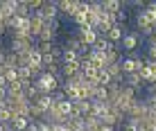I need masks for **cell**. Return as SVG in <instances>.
Returning a JSON list of instances; mask_svg holds the SVG:
<instances>
[{
    "mask_svg": "<svg viewBox=\"0 0 156 131\" xmlns=\"http://www.w3.org/2000/svg\"><path fill=\"white\" fill-rule=\"evenodd\" d=\"M34 84H36V88H39L41 95H52L55 90H59L63 86V77H55V75H50V73H43Z\"/></svg>",
    "mask_w": 156,
    "mask_h": 131,
    "instance_id": "1",
    "label": "cell"
},
{
    "mask_svg": "<svg viewBox=\"0 0 156 131\" xmlns=\"http://www.w3.org/2000/svg\"><path fill=\"white\" fill-rule=\"evenodd\" d=\"M143 41H145V36L140 34L138 30H131V32H127L125 34V39H122V43H120V48H122V52H136L138 48L143 45Z\"/></svg>",
    "mask_w": 156,
    "mask_h": 131,
    "instance_id": "2",
    "label": "cell"
},
{
    "mask_svg": "<svg viewBox=\"0 0 156 131\" xmlns=\"http://www.w3.org/2000/svg\"><path fill=\"white\" fill-rule=\"evenodd\" d=\"M75 34H77V39L82 41L84 45H90V48H93L95 41L100 39V34H98L90 25H86V27H75Z\"/></svg>",
    "mask_w": 156,
    "mask_h": 131,
    "instance_id": "3",
    "label": "cell"
},
{
    "mask_svg": "<svg viewBox=\"0 0 156 131\" xmlns=\"http://www.w3.org/2000/svg\"><path fill=\"white\" fill-rule=\"evenodd\" d=\"M45 30V18L41 16V12H36V14H32L30 16V32H32V36L34 39H39V34Z\"/></svg>",
    "mask_w": 156,
    "mask_h": 131,
    "instance_id": "4",
    "label": "cell"
},
{
    "mask_svg": "<svg viewBox=\"0 0 156 131\" xmlns=\"http://www.w3.org/2000/svg\"><path fill=\"white\" fill-rule=\"evenodd\" d=\"M41 16L45 18V23H50V20H57V18H59V7H57L55 0H48V2L43 5Z\"/></svg>",
    "mask_w": 156,
    "mask_h": 131,
    "instance_id": "5",
    "label": "cell"
},
{
    "mask_svg": "<svg viewBox=\"0 0 156 131\" xmlns=\"http://www.w3.org/2000/svg\"><path fill=\"white\" fill-rule=\"evenodd\" d=\"M30 122H32V120H30L27 115H18V113H14V118H12V124H9V129H14V131H27Z\"/></svg>",
    "mask_w": 156,
    "mask_h": 131,
    "instance_id": "6",
    "label": "cell"
},
{
    "mask_svg": "<svg viewBox=\"0 0 156 131\" xmlns=\"http://www.w3.org/2000/svg\"><path fill=\"white\" fill-rule=\"evenodd\" d=\"M125 61V52H122V48L120 45H113L109 52H106V63L109 66H113V63H122Z\"/></svg>",
    "mask_w": 156,
    "mask_h": 131,
    "instance_id": "7",
    "label": "cell"
},
{
    "mask_svg": "<svg viewBox=\"0 0 156 131\" xmlns=\"http://www.w3.org/2000/svg\"><path fill=\"white\" fill-rule=\"evenodd\" d=\"M125 34H127V32H125V27H122V25H113V27L109 30V34H106V39L113 43V45H118V43H122Z\"/></svg>",
    "mask_w": 156,
    "mask_h": 131,
    "instance_id": "8",
    "label": "cell"
},
{
    "mask_svg": "<svg viewBox=\"0 0 156 131\" xmlns=\"http://www.w3.org/2000/svg\"><path fill=\"white\" fill-rule=\"evenodd\" d=\"M82 73H84V77L88 81H95V77H98L100 70L95 68V63L90 61V59H84V61H82Z\"/></svg>",
    "mask_w": 156,
    "mask_h": 131,
    "instance_id": "9",
    "label": "cell"
},
{
    "mask_svg": "<svg viewBox=\"0 0 156 131\" xmlns=\"http://www.w3.org/2000/svg\"><path fill=\"white\" fill-rule=\"evenodd\" d=\"M93 102L109 104V88H104V86H95V88H93Z\"/></svg>",
    "mask_w": 156,
    "mask_h": 131,
    "instance_id": "10",
    "label": "cell"
},
{
    "mask_svg": "<svg viewBox=\"0 0 156 131\" xmlns=\"http://www.w3.org/2000/svg\"><path fill=\"white\" fill-rule=\"evenodd\" d=\"M88 59L95 63V68H98V70H104L106 66H109V63H106V54H104V52H95V50H93ZM82 61H84V59H82Z\"/></svg>",
    "mask_w": 156,
    "mask_h": 131,
    "instance_id": "11",
    "label": "cell"
},
{
    "mask_svg": "<svg viewBox=\"0 0 156 131\" xmlns=\"http://www.w3.org/2000/svg\"><path fill=\"white\" fill-rule=\"evenodd\" d=\"M138 75L143 77L145 86H154V84H156V70L147 68V66H143V68H140V73H138Z\"/></svg>",
    "mask_w": 156,
    "mask_h": 131,
    "instance_id": "12",
    "label": "cell"
},
{
    "mask_svg": "<svg viewBox=\"0 0 156 131\" xmlns=\"http://www.w3.org/2000/svg\"><path fill=\"white\" fill-rule=\"evenodd\" d=\"M127 2H120V0H102V9L104 12H120V9H125Z\"/></svg>",
    "mask_w": 156,
    "mask_h": 131,
    "instance_id": "13",
    "label": "cell"
},
{
    "mask_svg": "<svg viewBox=\"0 0 156 131\" xmlns=\"http://www.w3.org/2000/svg\"><path fill=\"white\" fill-rule=\"evenodd\" d=\"M34 104L39 106V108H43V111L48 113L52 106H55V97H52V95H39V100H36Z\"/></svg>",
    "mask_w": 156,
    "mask_h": 131,
    "instance_id": "14",
    "label": "cell"
},
{
    "mask_svg": "<svg viewBox=\"0 0 156 131\" xmlns=\"http://www.w3.org/2000/svg\"><path fill=\"white\" fill-rule=\"evenodd\" d=\"M111 48H113V43H111L109 39H106V36H100V39L95 41L93 50H95V52H104V54H106V52L111 50Z\"/></svg>",
    "mask_w": 156,
    "mask_h": 131,
    "instance_id": "15",
    "label": "cell"
},
{
    "mask_svg": "<svg viewBox=\"0 0 156 131\" xmlns=\"http://www.w3.org/2000/svg\"><path fill=\"white\" fill-rule=\"evenodd\" d=\"M100 124H102V120H100V118H95V115L84 118V129H86V131H98V129H100Z\"/></svg>",
    "mask_w": 156,
    "mask_h": 131,
    "instance_id": "16",
    "label": "cell"
},
{
    "mask_svg": "<svg viewBox=\"0 0 156 131\" xmlns=\"http://www.w3.org/2000/svg\"><path fill=\"white\" fill-rule=\"evenodd\" d=\"M77 108H79V113H82L84 118L93 115V100H84V102H77Z\"/></svg>",
    "mask_w": 156,
    "mask_h": 131,
    "instance_id": "17",
    "label": "cell"
},
{
    "mask_svg": "<svg viewBox=\"0 0 156 131\" xmlns=\"http://www.w3.org/2000/svg\"><path fill=\"white\" fill-rule=\"evenodd\" d=\"M23 95V84H12V86H7V100H16V97H20Z\"/></svg>",
    "mask_w": 156,
    "mask_h": 131,
    "instance_id": "18",
    "label": "cell"
},
{
    "mask_svg": "<svg viewBox=\"0 0 156 131\" xmlns=\"http://www.w3.org/2000/svg\"><path fill=\"white\" fill-rule=\"evenodd\" d=\"M95 84H98V86H104V88H109V86H111V75L106 73V68L98 73V77H95Z\"/></svg>",
    "mask_w": 156,
    "mask_h": 131,
    "instance_id": "19",
    "label": "cell"
},
{
    "mask_svg": "<svg viewBox=\"0 0 156 131\" xmlns=\"http://www.w3.org/2000/svg\"><path fill=\"white\" fill-rule=\"evenodd\" d=\"M55 106H57V111L61 113V115H66L68 120H70V113H73V108H75L73 102H61V104H55Z\"/></svg>",
    "mask_w": 156,
    "mask_h": 131,
    "instance_id": "20",
    "label": "cell"
},
{
    "mask_svg": "<svg viewBox=\"0 0 156 131\" xmlns=\"http://www.w3.org/2000/svg\"><path fill=\"white\" fill-rule=\"evenodd\" d=\"M73 23H75V27H86V25H88V14H86V12H82V9H79V12L75 14Z\"/></svg>",
    "mask_w": 156,
    "mask_h": 131,
    "instance_id": "21",
    "label": "cell"
},
{
    "mask_svg": "<svg viewBox=\"0 0 156 131\" xmlns=\"http://www.w3.org/2000/svg\"><path fill=\"white\" fill-rule=\"evenodd\" d=\"M2 79L7 81V86H12V84H18V70H5V75H2Z\"/></svg>",
    "mask_w": 156,
    "mask_h": 131,
    "instance_id": "22",
    "label": "cell"
},
{
    "mask_svg": "<svg viewBox=\"0 0 156 131\" xmlns=\"http://www.w3.org/2000/svg\"><path fill=\"white\" fill-rule=\"evenodd\" d=\"M12 118H14V111H12V108H0V122H2V124H7V127H9V124H12Z\"/></svg>",
    "mask_w": 156,
    "mask_h": 131,
    "instance_id": "23",
    "label": "cell"
},
{
    "mask_svg": "<svg viewBox=\"0 0 156 131\" xmlns=\"http://www.w3.org/2000/svg\"><path fill=\"white\" fill-rule=\"evenodd\" d=\"M52 97H55V104H61V102H70V100H68V93L63 90V86H61L59 90L52 93Z\"/></svg>",
    "mask_w": 156,
    "mask_h": 131,
    "instance_id": "24",
    "label": "cell"
},
{
    "mask_svg": "<svg viewBox=\"0 0 156 131\" xmlns=\"http://www.w3.org/2000/svg\"><path fill=\"white\" fill-rule=\"evenodd\" d=\"M127 23H129V12H125V9L115 12V25H122V27H125Z\"/></svg>",
    "mask_w": 156,
    "mask_h": 131,
    "instance_id": "25",
    "label": "cell"
},
{
    "mask_svg": "<svg viewBox=\"0 0 156 131\" xmlns=\"http://www.w3.org/2000/svg\"><path fill=\"white\" fill-rule=\"evenodd\" d=\"M16 16H18V18H30V16H32L27 2H18V12H16Z\"/></svg>",
    "mask_w": 156,
    "mask_h": 131,
    "instance_id": "26",
    "label": "cell"
},
{
    "mask_svg": "<svg viewBox=\"0 0 156 131\" xmlns=\"http://www.w3.org/2000/svg\"><path fill=\"white\" fill-rule=\"evenodd\" d=\"M118 131H140V124H136V122H131V120H127V122L122 124Z\"/></svg>",
    "mask_w": 156,
    "mask_h": 131,
    "instance_id": "27",
    "label": "cell"
},
{
    "mask_svg": "<svg viewBox=\"0 0 156 131\" xmlns=\"http://www.w3.org/2000/svg\"><path fill=\"white\" fill-rule=\"evenodd\" d=\"M145 59H152V61H156V48H149L147 45V57Z\"/></svg>",
    "mask_w": 156,
    "mask_h": 131,
    "instance_id": "28",
    "label": "cell"
},
{
    "mask_svg": "<svg viewBox=\"0 0 156 131\" xmlns=\"http://www.w3.org/2000/svg\"><path fill=\"white\" fill-rule=\"evenodd\" d=\"M147 45L149 48H156V32H154V36H149V39H147Z\"/></svg>",
    "mask_w": 156,
    "mask_h": 131,
    "instance_id": "29",
    "label": "cell"
},
{
    "mask_svg": "<svg viewBox=\"0 0 156 131\" xmlns=\"http://www.w3.org/2000/svg\"><path fill=\"white\" fill-rule=\"evenodd\" d=\"M98 131H118V129H115V127H109V124H100Z\"/></svg>",
    "mask_w": 156,
    "mask_h": 131,
    "instance_id": "30",
    "label": "cell"
},
{
    "mask_svg": "<svg viewBox=\"0 0 156 131\" xmlns=\"http://www.w3.org/2000/svg\"><path fill=\"white\" fill-rule=\"evenodd\" d=\"M5 70H7V68H5V66H0V77L5 75Z\"/></svg>",
    "mask_w": 156,
    "mask_h": 131,
    "instance_id": "31",
    "label": "cell"
},
{
    "mask_svg": "<svg viewBox=\"0 0 156 131\" xmlns=\"http://www.w3.org/2000/svg\"><path fill=\"white\" fill-rule=\"evenodd\" d=\"M7 131H14V129H7Z\"/></svg>",
    "mask_w": 156,
    "mask_h": 131,
    "instance_id": "32",
    "label": "cell"
},
{
    "mask_svg": "<svg viewBox=\"0 0 156 131\" xmlns=\"http://www.w3.org/2000/svg\"><path fill=\"white\" fill-rule=\"evenodd\" d=\"M140 131H143V129H140Z\"/></svg>",
    "mask_w": 156,
    "mask_h": 131,
    "instance_id": "33",
    "label": "cell"
}]
</instances>
